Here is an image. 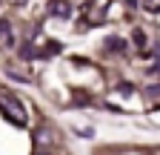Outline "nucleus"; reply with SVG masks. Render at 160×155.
Listing matches in <instances>:
<instances>
[{"label": "nucleus", "instance_id": "9", "mask_svg": "<svg viewBox=\"0 0 160 155\" xmlns=\"http://www.w3.org/2000/svg\"><path fill=\"white\" fill-rule=\"evenodd\" d=\"M34 155H49V152H34Z\"/></svg>", "mask_w": 160, "mask_h": 155}, {"label": "nucleus", "instance_id": "1", "mask_svg": "<svg viewBox=\"0 0 160 155\" xmlns=\"http://www.w3.org/2000/svg\"><path fill=\"white\" fill-rule=\"evenodd\" d=\"M0 109H3L14 124H26V106L20 104L12 92H6V89H0Z\"/></svg>", "mask_w": 160, "mask_h": 155}, {"label": "nucleus", "instance_id": "5", "mask_svg": "<svg viewBox=\"0 0 160 155\" xmlns=\"http://www.w3.org/2000/svg\"><path fill=\"white\" fill-rule=\"evenodd\" d=\"M9 78H14V81H32V75H26V72H17V69H9Z\"/></svg>", "mask_w": 160, "mask_h": 155}, {"label": "nucleus", "instance_id": "7", "mask_svg": "<svg viewBox=\"0 0 160 155\" xmlns=\"http://www.w3.org/2000/svg\"><path fill=\"white\" fill-rule=\"evenodd\" d=\"M20 55H26V57H34V49H32V46H26V49H20Z\"/></svg>", "mask_w": 160, "mask_h": 155}, {"label": "nucleus", "instance_id": "8", "mask_svg": "<svg viewBox=\"0 0 160 155\" xmlns=\"http://www.w3.org/2000/svg\"><path fill=\"white\" fill-rule=\"evenodd\" d=\"M152 155H160V149H152Z\"/></svg>", "mask_w": 160, "mask_h": 155}, {"label": "nucleus", "instance_id": "3", "mask_svg": "<svg viewBox=\"0 0 160 155\" xmlns=\"http://www.w3.org/2000/svg\"><path fill=\"white\" fill-rule=\"evenodd\" d=\"M52 138H54V135H52L49 129H37V132H34V144L40 147V152H43V147H52V144H54Z\"/></svg>", "mask_w": 160, "mask_h": 155}, {"label": "nucleus", "instance_id": "6", "mask_svg": "<svg viewBox=\"0 0 160 155\" xmlns=\"http://www.w3.org/2000/svg\"><path fill=\"white\" fill-rule=\"evenodd\" d=\"M143 9L146 12H160V0H143Z\"/></svg>", "mask_w": 160, "mask_h": 155}, {"label": "nucleus", "instance_id": "2", "mask_svg": "<svg viewBox=\"0 0 160 155\" xmlns=\"http://www.w3.org/2000/svg\"><path fill=\"white\" fill-rule=\"evenodd\" d=\"M49 12L54 17H72V3L69 0H49Z\"/></svg>", "mask_w": 160, "mask_h": 155}, {"label": "nucleus", "instance_id": "4", "mask_svg": "<svg viewBox=\"0 0 160 155\" xmlns=\"http://www.w3.org/2000/svg\"><path fill=\"white\" fill-rule=\"evenodd\" d=\"M0 40H3L6 46H12V43H14V37H12V29H9V23H6V20L0 23Z\"/></svg>", "mask_w": 160, "mask_h": 155}]
</instances>
